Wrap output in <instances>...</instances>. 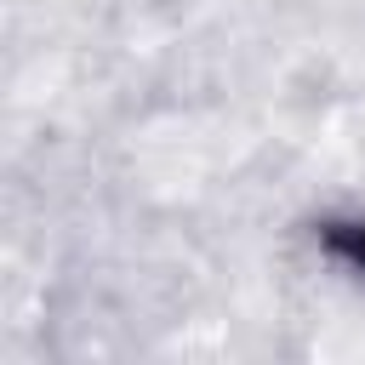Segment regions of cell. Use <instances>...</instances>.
I'll list each match as a JSON object with an SVG mask.
<instances>
[{
	"instance_id": "1",
	"label": "cell",
	"mask_w": 365,
	"mask_h": 365,
	"mask_svg": "<svg viewBox=\"0 0 365 365\" xmlns=\"http://www.w3.org/2000/svg\"><path fill=\"white\" fill-rule=\"evenodd\" d=\"M319 251L336 257L342 268L365 274V217H325L319 222Z\"/></svg>"
}]
</instances>
